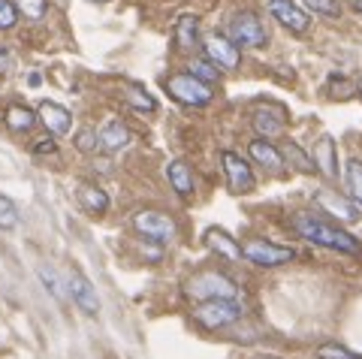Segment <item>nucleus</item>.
I'll return each mask as SVG.
<instances>
[{
	"label": "nucleus",
	"instance_id": "f257e3e1",
	"mask_svg": "<svg viewBox=\"0 0 362 359\" xmlns=\"http://www.w3.org/2000/svg\"><path fill=\"white\" fill-rule=\"evenodd\" d=\"M293 230H296L305 242L311 245H320V248H329V251H338V254H359V242L354 239L350 233H344L338 223H329L317 215H296L293 218Z\"/></svg>",
	"mask_w": 362,
	"mask_h": 359
},
{
	"label": "nucleus",
	"instance_id": "f03ea898",
	"mask_svg": "<svg viewBox=\"0 0 362 359\" xmlns=\"http://www.w3.org/2000/svg\"><path fill=\"white\" fill-rule=\"evenodd\" d=\"M239 287L233 278H226L223 272H197L187 281V296L197 302H214V299H235Z\"/></svg>",
	"mask_w": 362,
	"mask_h": 359
},
{
	"label": "nucleus",
	"instance_id": "7ed1b4c3",
	"mask_svg": "<svg viewBox=\"0 0 362 359\" xmlns=\"http://www.w3.org/2000/svg\"><path fill=\"white\" fill-rule=\"evenodd\" d=\"M194 317L199 326L206 329H223L242 317V305L235 299H214V302H199Z\"/></svg>",
	"mask_w": 362,
	"mask_h": 359
},
{
	"label": "nucleus",
	"instance_id": "20e7f679",
	"mask_svg": "<svg viewBox=\"0 0 362 359\" xmlns=\"http://www.w3.org/2000/svg\"><path fill=\"white\" fill-rule=\"evenodd\" d=\"M166 91L173 94L178 103L185 106H209L211 103V85L199 82V78H194L190 73H178V76H169L166 78Z\"/></svg>",
	"mask_w": 362,
	"mask_h": 359
},
{
	"label": "nucleus",
	"instance_id": "39448f33",
	"mask_svg": "<svg viewBox=\"0 0 362 359\" xmlns=\"http://www.w3.org/2000/svg\"><path fill=\"white\" fill-rule=\"evenodd\" d=\"M242 257L254 266H263V269H275V266H284L290 263L296 251L284 248V245H275V242H266V239H251L247 245H242Z\"/></svg>",
	"mask_w": 362,
	"mask_h": 359
},
{
	"label": "nucleus",
	"instance_id": "423d86ee",
	"mask_svg": "<svg viewBox=\"0 0 362 359\" xmlns=\"http://www.w3.org/2000/svg\"><path fill=\"white\" fill-rule=\"evenodd\" d=\"M235 46H247V49H263L269 33L263 28V21H259L254 13H235L230 18V33H226Z\"/></svg>",
	"mask_w": 362,
	"mask_h": 359
},
{
	"label": "nucleus",
	"instance_id": "0eeeda50",
	"mask_svg": "<svg viewBox=\"0 0 362 359\" xmlns=\"http://www.w3.org/2000/svg\"><path fill=\"white\" fill-rule=\"evenodd\" d=\"M133 227L139 230L145 239L160 242V245L175 239V220L163 215V211H139V215L133 218Z\"/></svg>",
	"mask_w": 362,
	"mask_h": 359
},
{
	"label": "nucleus",
	"instance_id": "6e6552de",
	"mask_svg": "<svg viewBox=\"0 0 362 359\" xmlns=\"http://www.w3.org/2000/svg\"><path fill=\"white\" fill-rule=\"evenodd\" d=\"M202 49H206V61H211L218 70H235L242 61L239 46L230 37H223V33H209Z\"/></svg>",
	"mask_w": 362,
	"mask_h": 359
},
{
	"label": "nucleus",
	"instance_id": "1a4fd4ad",
	"mask_svg": "<svg viewBox=\"0 0 362 359\" xmlns=\"http://www.w3.org/2000/svg\"><path fill=\"white\" fill-rule=\"evenodd\" d=\"M221 160H223L226 184H230L233 194H251L257 182H254V172H251V166H247V160H242L235 151H223Z\"/></svg>",
	"mask_w": 362,
	"mask_h": 359
},
{
	"label": "nucleus",
	"instance_id": "9d476101",
	"mask_svg": "<svg viewBox=\"0 0 362 359\" xmlns=\"http://www.w3.org/2000/svg\"><path fill=\"white\" fill-rule=\"evenodd\" d=\"M66 293L73 296V302H76V305L82 308L85 314H97V311H100L97 290H94V284H90L82 272H78V269H73L70 278H66Z\"/></svg>",
	"mask_w": 362,
	"mask_h": 359
},
{
	"label": "nucleus",
	"instance_id": "9b49d317",
	"mask_svg": "<svg viewBox=\"0 0 362 359\" xmlns=\"http://www.w3.org/2000/svg\"><path fill=\"white\" fill-rule=\"evenodd\" d=\"M269 13L275 16L284 28H290L293 33H305L311 25L308 16H305V9H299L293 0H269Z\"/></svg>",
	"mask_w": 362,
	"mask_h": 359
},
{
	"label": "nucleus",
	"instance_id": "f8f14e48",
	"mask_svg": "<svg viewBox=\"0 0 362 359\" xmlns=\"http://www.w3.org/2000/svg\"><path fill=\"white\" fill-rule=\"evenodd\" d=\"M37 118L45 124V130L54 133V136H64V133H70V127H73V115H70V112H66L64 106H58V103H49V100L40 106Z\"/></svg>",
	"mask_w": 362,
	"mask_h": 359
},
{
	"label": "nucleus",
	"instance_id": "ddd939ff",
	"mask_svg": "<svg viewBox=\"0 0 362 359\" xmlns=\"http://www.w3.org/2000/svg\"><path fill=\"white\" fill-rule=\"evenodd\" d=\"M317 206H320L326 215H332V218L344 220V223H354L359 218V206L350 203V199H344V196H335V194H317Z\"/></svg>",
	"mask_w": 362,
	"mask_h": 359
},
{
	"label": "nucleus",
	"instance_id": "4468645a",
	"mask_svg": "<svg viewBox=\"0 0 362 359\" xmlns=\"http://www.w3.org/2000/svg\"><path fill=\"white\" fill-rule=\"evenodd\" d=\"M97 142L103 151H121L130 145V130L121 124V121H109V124L100 127L97 133Z\"/></svg>",
	"mask_w": 362,
	"mask_h": 359
},
{
	"label": "nucleus",
	"instance_id": "2eb2a0df",
	"mask_svg": "<svg viewBox=\"0 0 362 359\" xmlns=\"http://www.w3.org/2000/svg\"><path fill=\"white\" fill-rule=\"evenodd\" d=\"M202 242H206V248H209V251L226 257V260H242V248H239V245H235V242H233L223 230H218V227L206 230V235H202Z\"/></svg>",
	"mask_w": 362,
	"mask_h": 359
},
{
	"label": "nucleus",
	"instance_id": "dca6fc26",
	"mask_svg": "<svg viewBox=\"0 0 362 359\" xmlns=\"http://www.w3.org/2000/svg\"><path fill=\"white\" fill-rule=\"evenodd\" d=\"M254 127L259 133V139H275L284 133V118L278 109H257L254 112Z\"/></svg>",
	"mask_w": 362,
	"mask_h": 359
},
{
	"label": "nucleus",
	"instance_id": "f3484780",
	"mask_svg": "<svg viewBox=\"0 0 362 359\" xmlns=\"http://www.w3.org/2000/svg\"><path fill=\"white\" fill-rule=\"evenodd\" d=\"M247 154H251L259 166H269V170H281V166H284V154H281L269 139H254L247 145Z\"/></svg>",
	"mask_w": 362,
	"mask_h": 359
},
{
	"label": "nucleus",
	"instance_id": "a211bd4d",
	"mask_svg": "<svg viewBox=\"0 0 362 359\" xmlns=\"http://www.w3.org/2000/svg\"><path fill=\"white\" fill-rule=\"evenodd\" d=\"M166 178H169V184L175 187V194L178 196H190L194 194V172H190V166L185 160H173L166 166Z\"/></svg>",
	"mask_w": 362,
	"mask_h": 359
},
{
	"label": "nucleus",
	"instance_id": "6ab92c4d",
	"mask_svg": "<svg viewBox=\"0 0 362 359\" xmlns=\"http://www.w3.org/2000/svg\"><path fill=\"white\" fill-rule=\"evenodd\" d=\"M78 203H82V208L90 211V215H103L109 208V196H106V190H100L97 184H82L78 187Z\"/></svg>",
	"mask_w": 362,
	"mask_h": 359
},
{
	"label": "nucleus",
	"instance_id": "aec40b11",
	"mask_svg": "<svg viewBox=\"0 0 362 359\" xmlns=\"http://www.w3.org/2000/svg\"><path fill=\"white\" fill-rule=\"evenodd\" d=\"M320 166V172H326V175H335L338 170V157H335V145H332V139L329 136H323L320 142H317V148H314V170Z\"/></svg>",
	"mask_w": 362,
	"mask_h": 359
},
{
	"label": "nucleus",
	"instance_id": "412c9836",
	"mask_svg": "<svg viewBox=\"0 0 362 359\" xmlns=\"http://www.w3.org/2000/svg\"><path fill=\"white\" fill-rule=\"evenodd\" d=\"M197 37H199V21L185 16L175 25V46L178 49H194L197 46Z\"/></svg>",
	"mask_w": 362,
	"mask_h": 359
},
{
	"label": "nucleus",
	"instance_id": "4be33fe9",
	"mask_svg": "<svg viewBox=\"0 0 362 359\" xmlns=\"http://www.w3.org/2000/svg\"><path fill=\"white\" fill-rule=\"evenodd\" d=\"M344 182H347V190H350V196H354V203L362 208V160H359V157L347 160V166H344Z\"/></svg>",
	"mask_w": 362,
	"mask_h": 359
},
{
	"label": "nucleus",
	"instance_id": "5701e85b",
	"mask_svg": "<svg viewBox=\"0 0 362 359\" xmlns=\"http://www.w3.org/2000/svg\"><path fill=\"white\" fill-rule=\"evenodd\" d=\"M37 115H33L30 109H25V106H13V109H6V124H9V130H16V133H28V130H33V124H37Z\"/></svg>",
	"mask_w": 362,
	"mask_h": 359
},
{
	"label": "nucleus",
	"instance_id": "b1692460",
	"mask_svg": "<svg viewBox=\"0 0 362 359\" xmlns=\"http://www.w3.org/2000/svg\"><path fill=\"white\" fill-rule=\"evenodd\" d=\"M40 281L45 284V290H49L54 299H66V290H64V284H61V278H58V272H54V269L40 266Z\"/></svg>",
	"mask_w": 362,
	"mask_h": 359
},
{
	"label": "nucleus",
	"instance_id": "393cba45",
	"mask_svg": "<svg viewBox=\"0 0 362 359\" xmlns=\"http://www.w3.org/2000/svg\"><path fill=\"white\" fill-rule=\"evenodd\" d=\"M18 227V208L9 196L0 194V230H16Z\"/></svg>",
	"mask_w": 362,
	"mask_h": 359
},
{
	"label": "nucleus",
	"instance_id": "a878e982",
	"mask_svg": "<svg viewBox=\"0 0 362 359\" xmlns=\"http://www.w3.org/2000/svg\"><path fill=\"white\" fill-rule=\"evenodd\" d=\"M190 76L209 85V82H214V78L221 76V70H218V66H214L211 61H206V58H202V61H194V64H190Z\"/></svg>",
	"mask_w": 362,
	"mask_h": 359
},
{
	"label": "nucleus",
	"instance_id": "bb28decb",
	"mask_svg": "<svg viewBox=\"0 0 362 359\" xmlns=\"http://www.w3.org/2000/svg\"><path fill=\"white\" fill-rule=\"evenodd\" d=\"M305 6L311 9L317 16H341V6H338V0H305Z\"/></svg>",
	"mask_w": 362,
	"mask_h": 359
},
{
	"label": "nucleus",
	"instance_id": "cd10ccee",
	"mask_svg": "<svg viewBox=\"0 0 362 359\" xmlns=\"http://www.w3.org/2000/svg\"><path fill=\"white\" fill-rule=\"evenodd\" d=\"M127 100L136 106V109H148V112H154L157 109V103H154V97H148V91H142L139 85H130V94H127Z\"/></svg>",
	"mask_w": 362,
	"mask_h": 359
},
{
	"label": "nucleus",
	"instance_id": "c85d7f7f",
	"mask_svg": "<svg viewBox=\"0 0 362 359\" xmlns=\"http://www.w3.org/2000/svg\"><path fill=\"white\" fill-rule=\"evenodd\" d=\"M317 359H362V356L350 353L347 347H338V344H323V347H317Z\"/></svg>",
	"mask_w": 362,
	"mask_h": 359
},
{
	"label": "nucleus",
	"instance_id": "c756f323",
	"mask_svg": "<svg viewBox=\"0 0 362 359\" xmlns=\"http://www.w3.org/2000/svg\"><path fill=\"white\" fill-rule=\"evenodd\" d=\"M16 21H18V9L13 0H0V30H9V28H16Z\"/></svg>",
	"mask_w": 362,
	"mask_h": 359
},
{
	"label": "nucleus",
	"instance_id": "7c9ffc66",
	"mask_svg": "<svg viewBox=\"0 0 362 359\" xmlns=\"http://www.w3.org/2000/svg\"><path fill=\"white\" fill-rule=\"evenodd\" d=\"M287 157H293V160H296V166L302 172H314V160H308V157H305L302 151H299V145H287Z\"/></svg>",
	"mask_w": 362,
	"mask_h": 359
},
{
	"label": "nucleus",
	"instance_id": "2f4dec72",
	"mask_svg": "<svg viewBox=\"0 0 362 359\" xmlns=\"http://www.w3.org/2000/svg\"><path fill=\"white\" fill-rule=\"evenodd\" d=\"M76 145H78V151H94L97 148V133L94 130H82V133H78V136H76Z\"/></svg>",
	"mask_w": 362,
	"mask_h": 359
},
{
	"label": "nucleus",
	"instance_id": "473e14b6",
	"mask_svg": "<svg viewBox=\"0 0 362 359\" xmlns=\"http://www.w3.org/2000/svg\"><path fill=\"white\" fill-rule=\"evenodd\" d=\"M21 9H25V16H30V18H42L45 0H21Z\"/></svg>",
	"mask_w": 362,
	"mask_h": 359
},
{
	"label": "nucleus",
	"instance_id": "72a5a7b5",
	"mask_svg": "<svg viewBox=\"0 0 362 359\" xmlns=\"http://www.w3.org/2000/svg\"><path fill=\"white\" fill-rule=\"evenodd\" d=\"M13 66H16L13 52H9V49H0V73H13Z\"/></svg>",
	"mask_w": 362,
	"mask_h": 359
},
{
	"label": "nucleus",
	"instance_id": "f704fd0d",
	"mask_svg": "<svg viewBox=\"0 0 362 359\" xmlns=\"http://www.w3.org/2000/svg\"><path fill=\"white\" fill-rule=\"evenodd\" d=\"M54 148H58V145H54V139H42V142L37 145V154H54Z\"/></svg>",
	"mask_w": 362,
	"mask_h": 359
},
{
	"label": "nucleus",
	"instance_id": "c9c22d12",
	"mask_svg": "<svg viewBox=\"0 0 362 359\" xmlns=\"http://www.w3.org/2000/svg\"><path fill=\"white\" fill-rule=\"evenodd\" d=\"M354 9H356V13H362V0H354Z\"/></svg>",
	"mask_w": 362,
	"mask_h": 359
},
{
	"label": "nucleus",
	"instance_id": "e433bc0d",
	"mask_svg": "<svg viewBox=\"0 0 362 359\" xmlns=\"http://www.w3.org/2000/svg\"><path fill=\"white\" fill-rule=\"evenodd\" d=\"M359 94H362V82H359Z\"/></svg>",
	"mask_w": 362,
	"mask_h": 359
},
{
	"label": "nucleus",
	"instance_id": "4c0bfd02",
	"mask_svg": "<svg viewBox=\"0 0 362 359\" xmlns=\"http://www.w3.org/2000/svg\"><path fill=\"white\" fill-rule=\"evenodd\" d=\"M100 4H103V0H100Z\"/></svg>",
	"mask_w": 362,
	"mask_h": 359
}]
</instances>
